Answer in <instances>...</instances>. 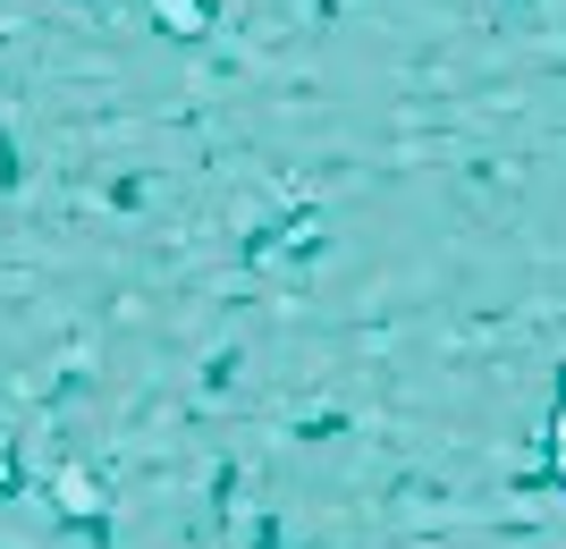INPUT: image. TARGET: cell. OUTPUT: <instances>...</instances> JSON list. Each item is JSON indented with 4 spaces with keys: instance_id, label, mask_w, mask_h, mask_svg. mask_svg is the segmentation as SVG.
I'll use <instances>...</instances> for the list:
<instances>
[{
    "instance_id": "6da1fadb",
    "label": "cell",
    "mask_w": 566,
    "mask_h": 549,
    "mask_svg": "<svg viewBox=\"0 0 566 549\" xmlns=\"http://www.w3.org/2000/svg\"><path fill=\"white\" fill-rule=\"evenodd\" d=\"M558 474H566V414H558Z\"/></svg>"
}]
</instances>
